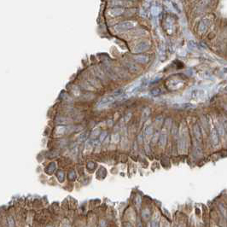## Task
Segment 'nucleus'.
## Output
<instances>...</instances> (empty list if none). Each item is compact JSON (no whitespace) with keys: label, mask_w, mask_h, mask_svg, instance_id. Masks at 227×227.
<instances>
[{"label":"nucleus","mask_w":227,"mask_h":227,"mask_svg":"<svg viewBox=\"0 0 227 227\" xmlns=\"http://www.w3.org/2000/svg\"><path fill=\"white\" fill-rule=\"evenodd\" d=\"M134 26H135V24L133 22H131V21H124V22H121V23L117 24L114 27V29L117 32H126V31H128L130 29H132L134 27Z\"/></svg>","instance_id":"1"},{"label":"nucleus","mask_w":227,"mask_h":227,"mask_svg":"<svg viewBox=\"0 0 227 227\" xmlns=\"http://www.w3.org/2000/svg\"><path fill=\"white\" fill-rule=\"evenodd\" d=\"M115 97H114L113 95H110V96H107V97H103L100 101H99V103H98V107H104V106H107V105H109V104H110V103H114V101H115Z\"/></svg>","instance_id":"2"},{"label":"nucleus","mask_w":227,"mask_h":227,"mask_svg":"<svg viewBox=\"0 0 227 227\" xmlns=\"http://www.w3.org/2000/svg\"><path fill=\"white\" fill-rule=\"evenodd\" d=\"M150 47V43L147 41H143L141 43H139L138 45H137L134 48V52L136 53H139V52H143L144 51H146L147 49H149Z\"/></svg>","instance_id":"3"},{"label":"nucleus","mask_w":227,"mask_h":227,"mask_svg":"<svg viewBox=\"0 0 227 227\" xmlns=\"http://www.w3.org/2000/svg\"><path fill=\"white\" fill-rule=\"evenodd\" d=\"M211 139H212V143L214 145H218L219 142H220V138H219V134L216 129H213L211 132Z\"/></svg>","instance_id":"4"},{"label":"nucleus","mask_w":227,"mask_h":227,"mask_svg":"<svg viewBox=\"0 0 227 227\" xmlns=\"http://www.w3.org/2000/svg\"><path fill=\"white\" fill-rule=\"evenodd\" d=\"M209 25V21L207 20V19H203L201 22H200V25H199V31L202 32V33H204L208 27Z\"/></svg>","instance_id":"5"},{"label":"nucleus","mask_w":227,"mask_h":227,"mask_svg":"<svg viewBox=\"0 0 227 227\" xmlns=\"http://www.w3.org/2000/svg\"><path fill=\"white\" fill-rule=\"evenodd\" d=\"M123 12H124L123 8H113L112 9H110L109 15L112 16H118V15H120Z\"/></svg>","instance_id":"6"},{"label":"nucleus","mask_w":227,"mask_h":227,"mask_svg":"<svg viewBox=\"0 0 227 227\" xmlns=\"http://www.w3.org/2000/svg\"><path fill=\"white\" fill-rule=\"evenodd\" d=\"M193 132H194V134L196 136V138L198 140V141H201L202 140V134H201V130H200V127L198 125H195L194 127H193Z\"/></svg>","instance_id":"7"},{"label":"nucleus","mask_w":227,"mask_h":227,"mask_svg":"<svg viewBox=\"0 0 227 227\" xmlns=\"http://www.w3.org/2000/svg\"><path fill=\"white\" fill-rule=\"evenodd\" d=\"M167 144V134L162 132L159 137V144L161 147H164Z\"/></svg>","instance_id":"8"},{"label":"nucleus","mask_w":227,"mask_h":227,"mask_svg":"<svg viewBox=\"0 0 227 227\" xmlns=\"http://www.w3.org/2000/svg\"><path fill=\"white\" fill-rule=\"evenodd\" d=\"M151 217V213L150 211V209H144L143 212H142V218L145 220V221H148Z\"/></svg>","instance_id":"9"},{"label":"nucleus","mask_w":227,"mask_h":227,"mask_svg":"<svg viewBox=\"0 0 227 227\" xmlns=\"http://www.w3.org/2000/svg\"><path fill=\"white\" fill-rule=\"evenodd\" d=\"M134 59L136 61L140 62V63H146L149 61V57L146 56H136L134 57Z\"/></svg>","instance_id":"10"},{"label":"nucleus","mask_w":227,"mask_h":227,"mask_svg":"<svg viewBox=\"0 0 227 227\" xmlns=\"http://www.w3.org/2000/svg\"><path fill=\"white\" fill-rule=\"evenodd\" d=\"M161 12V8H159L158 6H153L151 9V13L154 16H157Z\"/></svg>","instance_id":"11"},{"label":"nucleus","mask_w":227,"mask_h":227,"mask_svg":"<svg viewBox=\"0 0 227 227\" xmlns=\"http://www.w3.org/2000/svg\"><path fill=\"white\" fill-rule=\"evenodd\" d=\"M159 217L156 216L155 218H153L152 221H151V227H159Z\"/></svg>","instance_id":"12"},{"label":"nucleus","mask_w":227,"mask_h":227,"mask_svg":"<svg viewBox=\"0 0 227 227\" xmlns=\"http://www.w3.org/2000/svg\"><path fill=\"white\" fill-rule=\"evenodd\" d=\"M150 109H144V113L142 114V121H144V120H146L148 119V117L150 115Z\"/></svg>","instance_id":"13"},{"label":"nucleus","mask_w":227,"mask_h":227,"mask_svg":"<svg viewBox=\"0 0 227 227\" xmlns=\"http://www.w3.org/2000/svg\"><path fill=\"white\" fill-rule=\"evenodd\" d=\"M56 169V164L55 163H51L47 168H46V172L49 173V174H51Z\"/></svg>","instance_id":"14"},{"label":"nucleus","mask_w":227,"mask_h":227,"mask_svg":"<svg viewBox=\"0 0 227 227\" xmlns=\"http://www.w3.org/2000/svg\"><path fill=\"white\" fill-rule=\"evenodd\" d=\"M57 176L58 180H59L60 182H63V180H64V178H65V173H64L62 171H59V172H57Z\"/></svg>","instance_id":"15"},{"label":"nucleus","mask_w":227,"mask_h":227,"mask_svg":"<svg viewBox=\"0 0 227 227\" xmlns=\"http://www.w3.org/2000/svg\"><path fill=\"white\" fill-rule=\"evenodd\" d=\"M161 93H162V91H161L160 89H158V88L154 89V90H152V91L150 92V94L151 96H154V97H157V96H159Z\"/></svg>","instance_id":"16"},{"label":"nucleus","mask_w":227,"mask_h":227,"mask_svg":"<svg viewBox=\"0 0 227 227\" xmlns=\"http://www.w3.org/2000/svg\"><path fill=\"white\" fill-rule=\"evenodd\" d=\"M185 147H186L185 141H184V140H180V141L178 142V150H179V151H180V150H185Z\"/></svg>","instance_id":"17"},{"label":"nucleus","mask_w":227,"mask_h":227,"mask_svg":"<svg viewBox=\"0 0 227 227\" xmlns=\"http://www.w3.org/2000/svg\"><path fill=\"white\" fill-rule=\"evenodd\" d=\"M7 222H8V226H9V227H15V221H14L13 217H11V216L8 217V219H7Z\"/></svg>","instance_id":"18"},{"label":"nucleus","mask_w":227,"mask_h":227,"mask_svg":"<svg viewBox=\"0 0 227 227\" xmlns=\"http://www.w3.org/2000/svg\"><path fill=\"white\" fill-rule=\"evenodd\" d=\"M181 108L184 109H192V108H195V105L193 104H190V103H184L182 105H180Z\"/></svg>","instance_id":"19"},{"label":"nucleus","mask_w":227,"mask_h":227,"mask_svg":"<svg viewBox=\"0 0 227 227\" xmlns=\"http://www.w3.org/2000/svg\"><path fill=\"white\" fill-rule=\"evenodd\" d=\"M153 132V128L152 126H149L145 129V136H150Z\"/></svg>","instance_id":"20"},{"label":"nucleus","mask_w":227,"mask_h":227,"mask_svg":"<svg viewBox=\"0 0 227 227\" xmlns=\"http://www.w3.org/2000/svg\"><path fill=\"white\" fill-rule=\"evenodd\" d=\"M188 45H189V47L190 49H196V48H197V45L194 41H190L189 44H188Z\"/></svg>","instance_id":"21"},{"label":"nucleus","mask_w":227,"mask_h":227,"mask_svg":"<svg viewBox=\"0 0 227 227\" xmlns=\"http://www.w3.org/2000/svg\"><path fill=\"white\" fill-rule=\"evenodd\" d=\"M68 177H69V178H70L71 180H74L75 178H76L75 172H74L73 171H71V172H69V174H68Z\"/></svg>","instance_id":"22"},{"label":"nucleus","mask_w":227,"mask_h":227,"mask_svg":"<svg viewBox=\"0 0 227 227\" xmlns=\"http://www.w3.org/2000/svg\"><path fill=\"white\" fill-rule=\"evenodd\" d=\"M161 75H159V74H157V75H156V77L154 78V79H152V82H155V81H156V80H158V79H161Z\"/></svg>","instance_id":"23"},{"label":"nucleus","mask_w":227,"mask_h":227,"mask_svg":"<svg viewBox=\"0 0 227 227\" xmlns=\"http://www.w3.org/2000/svg\"><path fill=\"white\" fill-rule=\"evenodd\" d=\"M172 134L174 135V136H177V133H178V128L176 127V126H174V129L172 128Z\"/></svg>","instance_id":"24"},{"label":"nucleus","mask_w":227,"mask_h":227,"mask_svg":"<svg viewBox=\"0 0 227 227\" xmlns=\"http://www.w3.org/2000/svg\"><path fill=\"white\" fill-rule=\"evenodd\" d=\"M98 133H99V130L98 129H95V131L92 132V135L94 136V135H98Z\"/></svg>","instance_id":"25"},{"label":"nucleus","mask_w":227,"mask_h":227,"mask_svg":"<svg viewBox=\"0 0 227 227\" xmlns=\"http://www.w3.org/2000/svg\"><path fill=\"white\" fill-rule=\"evenodd\" d=\"M131 115H132V114L129 113L127 115H126V119H125V120L126 121H128L129 120H130V118H131Z\"/></svg>","instance_id":"26"},{"label":"nucleus","mask_w":227,"mask_h":227,"mask_svg":"<svg viewBox=\"0 0 227 227\" xmlns=\"http://www.w3.org/2000/svg\"><path fill=\"white\" fill-rule=\"evenodd\" d=\"M105 135H106V133H105V132H103V134L101 135V138H100V140H101V141L104 138V136H105Z\"/></svg>","instance_id":"27"},{"label":"nucleus","mask_w":227,"mask_h":227,"mask_svg":"<svg viewBox=\"0 0 227 227\" xmlns=\"http://www.w3.org/2000/svg\"><path fill=\"white\" fill-rule=\"evenodd\" d=\"M219 130H222V126H219ZM220 134L222 135L223 134V132L222 131H220Z\"/></svg>","instance_id":"28"},{"label":"nucleus","mask_w":227,"mask_h":227,"mask_svg":"<svg viewBox=\"0 0 227 227\" xmlns=\"http://www.w3.org/2000/svg\"><path fill=\"white\" fill-rule=\"evenodd\" d=\"M125 227H132V225H131L130 223H126V224H125Z\"/></svg>","instance_id":"29"},{"label":"nucleus","mask_w":227,"mask_h":227,"mask_svg":"<svg viewBox=\"0 0 227 227\" xmlns=\"http://www.w3.org/2000/svg\"><path fill=\"white\" fill-rule=\"evenodd\" d=\"M138 227H142V225H141V222H138Z\"/></svg>","instance_id":"30"},{"label":"nucleus","mask_w":227,"mask_h":227,"mask_svg":"<svg viewBox=\"0 0 227 227\" xmlns=\"http://www.w3.org/2000/svg\"><path fill=\"white\" fill-rule=\"evenodd\" d=\"M48 227H51V226H48Z\"/></svg>","instance_id":"31"}]
</instances>
